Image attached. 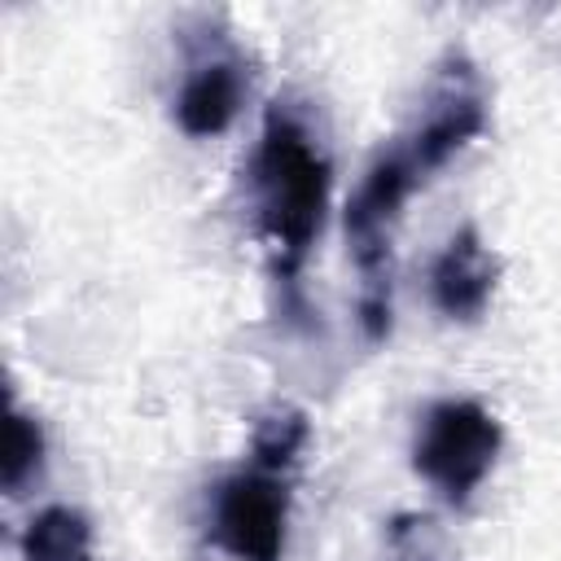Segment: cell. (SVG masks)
<instances>
[{
  "mask_svg": "<svg viewBox=\"0 0 561 561\" xmlns=\"http://www.w3.org/2000/svg\"><path fill=\"white\" fill-rule=\"evenodd\" d=\"M491 289H495V259L486 254L473 228H460L434 259L430 272L434 307L451 320H473L491 302Z\"/></svg>",
  "mask_w": 561,
  "mask_h": 561,
  "instance_id": "cell-5",
  "label": "cell"
},
{
  "mask_svg": "<svg viewBox=\"0 0 561 561\" xmlns=\"http://www.w3.org/2000/svg\"><path fill=\"white\" fill-rule=\"evenodd\" d=\"M302 421L298 416H276V421H267L263 430H259V443H254V451H259V465L272 473V469H280V465H289L294 460V451H298V443H302Z\"/></svg>",
  "mask_w": 561,
  "mask_h": 561,
  "instance_id": "cell-9",
  "label": "cell"
},
{
  "mask_svg": "<svg viewBox=\"0 0 561 561\" xmlns=\"http://www.w3.org/2000/svg\"><path fill=\"white\" fill-rule=\"evenodd\" d=\"M482 123H486V114H482V92H478L473 75L460 66V75H456V70L443 75L438 101L425 110L421 127L412 131V140H408L403 149H408V158L416 162V171L425 175V171H438L456 149H465V145L482 131Z\"/></svg>",
  "mask_w": 561,
  "mask_h": 561,
  "instance_id": "cell-4",
  "label": "cell"
},
{
  "mask_svg": "<svg viewBox=\"0 0 561 561\" xmlns=\"http://www.w3.org/2000/svg\"><path fill=\"white\" fill-rule=\"evenodd\" d=\"M215 535L241 561H280L285 486L267 469L228 478L215 495Z\"/></svg>",
  "mask_w": 561,
  "mask_h": 561,
  "instance_id": "cell-3",
  "label": "cell"
},
{
  "mask_svg": "<svg viewBox=\"0 0 561 561\" xmlns=\"http://www.w3.org/2000/svg\"><path fill=\"white\" fill-rule=\"evenodd\" d=\"M39 451H44V438H39V425L22 412H9L4 421V456H0V478L4 486H22V478L31 469H39Z\"/></svg>",
  "mask_w": 561,
  "mask_h": 561,
  "instance_id": "cell-8",
  "label": "cell"
},
{
  "mask_svg": "<svg viewBox=\"0 0 561 561\" xmlns=\"http://www.w3.org/2000/svg\"><path fill=\"white\" fill-rule=\"evenodd\" d=\"M241 96H245L241 70L232 61H206L184 79L175 96V118L188 136H215L237 118Z\"/></svg>",
  "mask_w": 561,
  "mask_h": 561,
  "instance_id": "cell-6",
  "label": "cell"
},
{
  "mask_svg": "<svg viewBox=\"0 0 561 561\" xmlns=\"http://www.w3.org/2000/svg\"><path fill=\"white\" fill-rule=\"evenodd\" d=\"M254 184L267 237L285 254V267H298L320 232L329 197V167L298 123L280 114L267 118L254 153Z\"/></svg>",
  "mask_w": 561,
  "mask_h": 561,
  "instance_id": "cell-1",
  "label": "cell"
},
{
  "mask_svg": "<svg viewBox=\"0 0 561 561\" xmlns=\"http://www.w3.org/2000/svg\"><path fill=\"white\" fill-rule=\"evenodd\" d=\"M88 543H92L88 522L75 508L53 504L31 517L22 535V557L26 561H88Z\"/></svg>",
  "mask_w": 561,
  "mask_h": 561,
  "instance_id": "cell-7",
  "label": "cell"
},
{
  "mask_svg": "<svg viewBox=\"0 0 561 561\" xmlns=\"http://www.w3.org/2000/svg\"><path fill=\"white\" fill-rule=\"evenodd\" d=\"M500 456V425L469 399H443L421 416L412 465L451 504H465Z\"/></svg>",
  "mask_w": 561,
  "mask_h": 561,
  "instance_id": "cell-2",
  "label": "cell"
}]
</instances>
